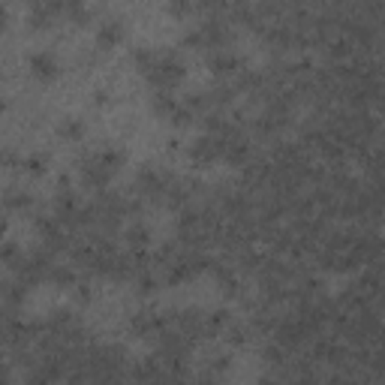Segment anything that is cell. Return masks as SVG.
I'll use <instances>...</instances> for the list:
<instances>
[{
	"instance_id": "1",
	"label": "cell",
	"mask_w": 385,
	"mask_h": 385,
	"mask_svg": "<svg viewBox=\"0 0 385 385\" xmlns=\"http://www.w3.org/2000/svg\"><path fill=\"white\" fill-rule=\"evenodd\" d=\"M142 76L148 79L157 90H172L181 79L187 76V67H184V60H181L175 51H169V54L154 51V60L142 69Z\"/></svg>"
},
{
	"instance_id": "2",
	"label": "cell",
	"mask_w": 385,
	"mask_h": 385,
	"mask_svg": "<svg viewBox=\"0 0 385 385\" xmlns=\"http://www.w3.org/2000/svg\"><path fill=\"white\" fill-rule=\"evenodd\" d=\"M115 172L106 166L103 160L97 157V154H90V157H85V163H81V181H85V187L103 192L108 184H112Z\"/></svg>"
},
{
	"instance_id": "3",
	"label": "cell",
	"mask_w": 385,
	"mask_h": 385,
	"mask_svg": "<svg viewBox=\"0 0 385 385\" xmlns=\"http://www.w3.org/2000/svg\"><path fill=\"white\" fill-rule=\"evenodd\" d=\"M190 157H192V163H199V166H211V163L223 160V139L211 136V133L199 136V139L190 145Z\"/></svg>"
},
{
	"instance_id": "4",
	"label": "cell",
	"mask_w": 385,
	"mask_h": 385,
	"mask_svg": "<svg viewBox=\"0 0 385 385\" xmlns=\"http://www.w3.org/2000/svg\"><path fill=\"white\" fill-rule=\"evenodd\" d=\"M31 72L40 81H51V79H58V72H60V60H58V54L54 51H33L31 54Z\"/></svg>"
},
{
	"instance_id": "5",
	"label": "cell",
	"mask_w": 385,
	"mask_h": 385,
	"mask_svg": "<svg viewBox=\"0 0 385 385\" xmlns=\"http://www.w3.org/2000/svg\"><path fill=\"white\" fill-rule=\"evenodd\" d=\"M247 157H250V142H247L238 130L229 133L223 139V160L232 163V166H241V163H247Z\"/></svg>"
},
{
	"instance_id": "6",
	"label": "cell",
	"mask_w": 385,
	"mask_h": 385,
	"mask_svg": "<svg viewBox=\"0 0 385 385\" xmlns=\"http://www.w3.org/2000/svg\"><path fill=\"white\" fill-rule=\"evenodd\" d=\"M136 187H139L142 196L157 199V196H163V190H166V178H163L157 169L145 166V169L139 172V175H136Z\"/></svg>"
},
{
	"instance_id": "7",
	"label": "cell",
	"mask_w": 385,
	"mask_h": 385,
	"mask_svg": "<svg viewBox=\"0 0 385 385\" xmlns=\"http://www.w3.org/2000/svg\"><path fill=\"white\" fill-rule=\"evenodd\" d=\"M178 325H181V334H184L187 341H199L202 334H208L205 331V313H202V310H192V307L178 316Z\"/></svg>"
},
{
	"instance_id": "8",
	"label": "cell",
	"mask_w": 385,
	"mask_h": 385,
	"mask_svg": "<svg viewBox=\"0 0 385 385\" xmlns=\"http://www.w3.org/2000/svg\"><path fill=\"white\" fill-rule=\"evenodd\" d=\"M121 40H124V22L121 18H106V22L97 27V45L99 49H115Z\"/></svg>"
},
{
	"instance_id": "9",
	"label": "cell",
	"mask_w": 385,
	"mask_h": 385,
	"mask_svg": "<svg viewBox=\"0 0 385 385\" xmlns=\"http://www.w3.org/2000/svg\"><path fill=\"white\" fill-rule=\"evenodd\" d=\"M208 67L217 72V76H232V72L241 69V60H238V54L226 51V49H217L208 54Z\"/></svg>"
},
{
	"instance_id": "10",
	"label": "cell",
	"mask_w": 385,
	"mask_h": 385,
	"mask_svg": "<svg viewBox=\"0 0 385 385\" xmlns=\"http://www.w3.org/2000/svg\"><path fill=\"white\" fill-rule=\"evenodd\" d=\"M31 205H33L31 192L22 190V187H6L0 192V208L3 211H27Z\"/></svg>"
},
{
	"instance_id": "11",
	"label": "cell",
	"mask_w": 385,
	"mask_h": 385,
	"mask_svg": "<svg viewBox=\"0 0 385 385\" xmlns=\"http://www.w3.org/2000/svg\"><path fill=\"white\" fill-rule=\"evenodd\" d=\"M58 15H63V3H36L31 9V24L33 27H49Z\"/></svg>"
},
{
	"instance_id": "12",
	"label": "cell",
	"mask_w": 385,
	"mask_h": 385,
	"mask_svg": "<svg viewBox=\"0 0 385 385\" xmlns=\"http://www.w3.org/2000/svg\"><path fill=\"white\" fill-rule=\"evenodd\" d=\"M124 238H126V244H130L133 250H145V247L151 244V229L145 223H133V226H126Z\"/></svg>"
},
{
	"instance_id": "13",
	"label": "cell",
	"mask_w": 385,
	"mask_h": 385,
	"mask_svg": "<svg viewBox=\"0 0 385 385\" xmlns=\"http://www.w3.org/2000/svg\"><path fill=\"white\" fill-rule=\"evenodd\" d=\"M58 136L67 139V142L85 139V121H81V117H63V121L58 124Z\"/></svg>"
},
{
	"instance_id": "14",
	"label": "cell",
	"mask_w": 385,
	"mask_h": 385,
	"mask_svg": "<svg viewBox=\"0 0 385 385\" xmlns=\"http://www.w3.org/2000/svg\"><path fill=\"white\" fill-rule=\"evenodd\" d=\"M24 295H27V289H24L18 280H15V283H6V286H0V298L6 301V307H9V310H15L18 304H22Z\"/></svg>"
},
{
	"instance_id": "15",
	"label": "cell",
	"mask_w": 385,
	"mask_h": 385,
	"mask_svg": "<svg viewBox=\"0 0 385 385\" xmlns=\"http://www.w3.org/2000/svg\"><path fill=\"white\" fill-rule=\"evenodd\" d=\"M178 108V99L169 94V90H157V97H154V112H157L160 117H166L169 121V115Z\"/></svg>"
},
{
	"instance_id": "16",
	"label": "cell",
	"mask_w": 385,
	"mask_h": 385,
	"mask_svg": "<svg viewBox=\"0 0 385 385\" xmlns=\"http://www.w3.org/2000/svg\"><path fill=\"white\" fill-rule=\"evenodd\" d=\"M22 166L27 169V175H33V178H40L45 169H49V160L42 157V154H31V157H24L22 160Z\"/></svg>"
},
{
	"instance_id": "17",
	"label": "cell",
	"mask_w": 385,
	"mask_h": 385,
	"mask_svg": "<svg viewBox=\"0 0 385 385\" xmlns=\"http://www.w3.org/2000/svg\"><path fill=\"white\" fill-rule=\"evenodd\" d=\"M226 325H229V313H226V310H214L211 316H205V331H208V334L223 331Z\"/></svg>"
},
{
	"instance_id": "18",
	"label": "cell",
	"mask_w": 385,
	"mask_h": 385,
	"mask_svg": "<svg viewBox=\"0 0 385 385\" xmlns=\"http://www.w3.org/2000/svg\"><path fill=\"white\" fill-rule=\"evenodd\" d=\"M51 283H60V286H72L76 283V271L72 268H63V265H54L51 274H49Z\"/></svg>"
},
{
	"instance_id": "19",
	"label": "cell",
	"mask_w": 385,
	"mask_h": 385,
	"mask_svg": "<svg viewBox=\"0 0 385 385\" xmlns=\"http://www.w3.org/2000/svg\"><path fill=\"white\" fill-rule=\"evenodd\" d=\"M18 166H22V157H18L13 148L0 151V169H18Z\"/></svg>"
},
{
	"instance_id": "20",
	"label": "cell",
	"mask_w": 385,
	"mask_h": 385,
	"mask_svg": "<svg viewBox=\"0 0 385 385\" xmlns=\"http://www.w3.org/2000/svg\"><path fill=\"white\" fill-rule=\"evenodd\" d=\"M192 117H196V115H192L187 106H178L175 112L169 115V124H175V126H184V124H190V121H192Z\"/></svg>"
},
{
	"instance_id": "21",
	"label": "cell",
	"mask_w": 385,
	"mask_h": 385,
	"mask_svg": "<svg viewBox=\"0 0 385 385\" xmlns=\"http://www.w3.org/2000/svg\"><path fill=\"white\" fill-rule=\"evenodd\" d=\"M154 289H157V283H154V277H151V274H145V277L139 280V292H148V295H151Z\"/></svg>"
},
{
	"instance_id": "22",
	"label": "cell",
	"mask_w": 385,
	"mask_h": 385,
	"mask_svg": "<svg viewBox=\"0 0 385 385\" xmlns=\"http://www.w3.org/2000/svg\"><path fill=\"white\" fill-rule=\"evenodd\" d=\"M67 385H88L85 370H76V373H69V377H67Z\"/></svg>"
},
{
	"instance_id": "23",
	"label": "cell",
	"mask_w": 385,
	"mask_h": 385,
	"mask_svg": "<svg viewBox=\"0 0 385 385\" xmlns=\"http://www.w3.org/2000/svg\"><path fill=\"white\" fill-rule=\"evenodd\" d=\"M211 370H214V373L229 370V355H220V359H214V364H211Z\"/></svg>"
},
{
	"instance_id": "24",
	"label": "cell",
	"mask_w": 385,
	"mask_h": 385,
	"mask_svg": "<svg viewBox=\"0 0 385 385\" xmlns=\"http://www.w3.org/2000/svg\"><path fill=\"white\" fill-rule=\"evenodd\" d=\"M232 343H244L247 337H244V328H232V337H229Z\"/></svg>"
},
{
	"instance_id": "25",
	"label": "cell",
	"mask_w": 385,
	"mask_h": 385,
	"mask_svg": "<svg viewBox=\"0 0 385 385\" xmlns=\"http://www.w3.org/2000/svg\"><path fill=\"white\" fill-rule=\"evenodd\" d=\"M76 289H79V298H81V301H88V298H90V286H88V283H79Z\"/></svg>"
},
{
	"instance_id": "26",
	"label": "cell",
	"mask_w": 385,
	"mask_h": 385,
	"mask_svg": "<svg viewBox=\"0 0 385 385\" xmlns=\"http://www.w3.org/2000/svg\"><path fill=\"white\" fill-rule=\"evenodd\" d=\"M94 103H106V90H94Z\"/></svg>"
},
{
	"instance_id": "27",
	"label": "cell",
	"mask_w": 385,
	"mask_h": 385,
	"mask_svg": "<svg viewBox=\"0 0 385 385\" xmlns=\"http://www.w3.org/2000/svg\"><path fill=\"white\" fill-rule=\"evenodd\" d=\"M6 18H9V15H6V9L0 6V31H3V27H6Z\"/></svg>"
},
{
	"instance_id": "28",
	"label": "cell",
	"mask_w": 385,
	"mask_h": 385,
	"mask_svg": "<svg viewBox=\"0 0 385 385\" xmlns=\"http://www.w3.org/2000/svg\"><path fill=\"white\" fill-rule=\"evenodd\" d=\"M3 232H6V220L0 217V235H3Z\"/></svg>"
},
{
	"instance_id": "29",
	"label": "cell",
	"mask_w": 385,
	"mask_h": 385,
	"mask_svg": "<svg viewBox=\"0 0 385 385\" xmlns=\"http://www.w3.org/2000/svg\"><path fill=\"white\" fill-rule=\"evenodd\" d=\"M259 385H274V382H271V379H262V382H259Z\"/></svg>"
}]
</instances>
